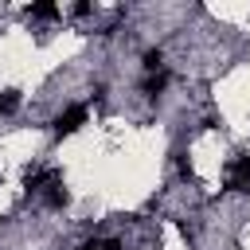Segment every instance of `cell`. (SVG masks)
Instances as JSON below:
<instances>
[{
    "mask_svg": "<svg viewBox=\"0 0 250 250\" xmlns=\"http://www.w3.org/2000/svg\"><path fill=\"white\" fill-rule=\"evenodd\" d=\"M86 117H90V105H86V102H70V105H62V109L55 113L51 133H55V137H74V133L86 125Z\"/></svg>",
    "mask_w": 250,
    "mask_h": 250,
    "instance_id": "6da1fadb",
    "label": "cell"
},
{
    "mask_svg": "<svg viewBox=\"0 0 250 250\" xmlns=\"http://www.w3.org/2000/svg\"><path fill=\"white\" fill-rule=\"evenodd\" d=\"M20 109V90H0V117H12Z\"/></svg>",
    "mask_w": 250,
    "mask_h": 250,
    "instance_id": "7a4b0ae2",
    "label": "cell"
}]
</instances>
